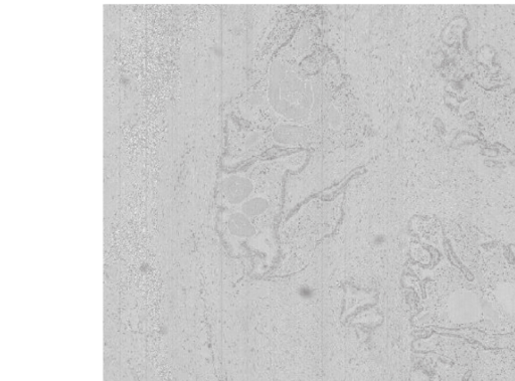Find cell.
Wrapping results in <instances>:
<instances>
[{
	"mask_svg": "<svg viewBox=\"0 0 515 381\" xmlns=\"http://www.w3.org/2000/svg\"><path fill=\"white\" fill-rule=\"evenodd\" d=\"M272 146L280 148H306L319 140L318 131L312 125L278 122L268 128Z\"/></svg>",
	"mask_w": 515,
	"mask_h": 381,
	"instance_id": "obj_2",
	"label": "cell"
},
{
	"mask_svg": "<svg viewBox=\"0 0 515 381\" xmlns=\"http://www.w3.org/2000/svg\"><path fill=\"white\" fill-rule=\"evenodd\" d=\"M326 91L320 78L281 59L273 62L264 91L256 92L262 107L266 104L281 122L312 125L323 109Z\"/></svg>",
	"mask_w": 515,
	"mask_h": 381,
	"instance_id": "obj_1",
	"label": "cell"
},
{
	"mask_svg": "<svg viewBox=\"0 0 515 381\" xmlns=\"http://www.w3.org/2000/svg\"><path fill=\"white\" fill-rule=\"evenodd\" d=\"M271 190L272 188H266V190L264 191H262V188L259 189L248 200H245L238 209L255 221L269 217L274 211L275 206L274 196L271 195Z\"/></svg>",
	"mask_w": 515,
	"mask_h": 381,
	"instance_id": "obj_3",
	"label": "cell"
},
{
	"mask_svg": "<svg viewBox=\"0 0 515 381\" xmlns=\"http://www.w3.org/2000/svg\"><path fill=\"white\" fill-rule=\"evenodd\" d=\"M225 228L229 234L240 240L254 238L257 234L256 221L248 218L242 211L235 210L225 217Z\"/></svg>",
	"mask_w": 515,
	"mask_h": 381,
	"instance_id": "obj_4",
	"label": "cell"
}]
</instances>
